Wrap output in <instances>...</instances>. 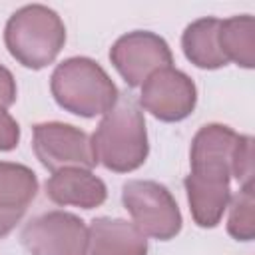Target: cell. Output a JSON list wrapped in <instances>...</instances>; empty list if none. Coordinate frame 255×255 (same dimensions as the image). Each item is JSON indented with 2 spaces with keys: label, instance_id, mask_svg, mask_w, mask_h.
<instances>
[{
  "label": "cell",
  "instance_id": "15",
  "mask_svg": "<svg viewBox=\"0 0 255 255\" xmlns=\"http://www.w3.org/2000/svg\"><path fill=\"white\" fill-rule=\"evenodd\" d=\"M219 48L229 62L251 70L255 66V20L249 14L231 16L219 24Z\"/></svg>",
  "mask_w": 255,
  "mask_h": 255
},
{
  "label": "cell",
  "instance_id": "18",
  "mask_svg": "<svg viewBox=\"0 0 255 255\" xmlns=\"http://www.w3.org/2000/svg\"><path fill=\"white\" fill-rule=\"evenodd\" d=\"M20 141V126L18 122L0 108V151H10Z\"/></svg>",
  "mask_w": 255,
  "mask_h": 255
},
{
  "label": "cell",
  "instance_id": "3",
  "mask_svg": "<svg viewBox=\"0 0 255 255\" xmlns=\"http://www.w3.org/2000/svg\"><path fill=\"white\" fill-rule=\"evenodd\" d=\"M4 44L18 64L30 70H42L52 64L64 48L66 26L52 8L30 4L8 18Z\"/></svg>",
  "mask_w": 255,
  "mask_h": 255
},
{
  "label": "cell",
  "instance_id": "2",
  "mask_svg": "<svg viewBox=\"0 0 255 255\" xmlns=\"http://www.w3.org/2000/svg\"><path fill=\"white\" fill-rule=\"evenodd\" d=\"M50 90L62 110L80 118L104 116L120 98L106 70L86 56H74L58 64L50 78Z\"/></svg>",
  "mask_w": 255,
  "mask_h": 255
},
{
  "label": "cell",
  "instance_id": "4",
  "mask_svg": "<svg viewBox=\"0 0 255 255\" xmlns=\"http://www.w3.org/2000/svg\"><path fill=\"white\" fill-rule=\"evenodd\" d=\"M122 201L131 223L145 237L169 241L181 231V211L165 185L151 179H129L122 187Z\"/></svg>",
  "mask_w": 255,
  "mask_h": 255
},
{
  "label": "cell",
  "instance_id": "10",
  "mask_svg": "<svg viewBox=\"0 0 255 255\" xmlns=\"http://www.w3.org/2000/svg\"><path fill=\"white\" fill-rule=\"evenodd\" d=\"M36 193L38 177L28 165L0 161V237L20 223Z\"/></svg>",
  "mask_w": 255,
  "mask_h": 255
},
{
  "label": "cell",
  "instance_id": "1",
  "mask_svg": "<svg viewBox=\"0 0 255 255\" xmlns=\"http://www.w3.org/2000/svg\"><path fill=\"white\" fill-rule=\"evenodd\" d=\"M96 161L116 173H129L147 159L145 120L131 98H118L92 135Z\"/></svg>",
  "mask_w": 255,
  "mask_h": 255
},
{
  "label": "cell",
  "instance_id": "19",
  "mask_svg": "<svg viewBox=\"0 0 255 255\" xmlns=\"http://www.w3.org/2000/svg\"><path fill=\"white\" fill-rule=\"evenodd\" d=\"M16 94L18 90H16V80L12 72L0 64V108L8 110L16 102Z\"/></svg>",
  "mask_w": 255,
  "mask_h": 255
},
{
  "label": "cell",
  "instance_id": "16",
  "mask_svg": "<svg viewBox=\"0 0 255 255\" xmlns=\"http://www.w3.org/2000/svg\"><path fill=\"white\" fill-rule=\"evenodd\" d=\"M227 233L237 241H251L255 237V195L253 185H243L237 195L229 199Z\"/></svg>",
  "mask_w": 255,
  "mask_h": 255
},
{
  "label": "cell",
  "instance_id": "14",
  "mask_svg": "<svg viewBox=\"0 0 255 255\" xmlns=\"http://www.w3.org/2000/svg\"><path fill=\"white\" fill-rule=\"evenodd\" d=\"M183 185L193 221L199 227H215L221 221L231 199L229 183L207 181L189 173L183 179Z\"/></svg>",
  "mask_w": 255,
  "mask_h": 255
},
{
  "label": "cell",
  "instance_id": "5",
  "mask_svg": "<svg viewBox=\"0 0 255 255\" xmlns=\"http://www.w3.org/2000/svg\"><path fill=\"white\" fill-rule=\"evenodd\" d=\"M20 241L30 255H88V225L78 215L56 209L30 219Z\"/></svg>",
  "mask_w": 255,
  "mask_h": 255
},
{
  "label": "cell",
  "instance_id": "8",
  "mask_svg": "<svg viewBox=\"0 0 255 255\" xmlns=\"http://www.w3.org/2000/svg\"><path fill=\"white\" fill-rule=\"evenodd\" d=\"M197 104V90L193 80L173 68H161L153 72L143 84L139 94V106L161 122L185 120Z\"/></svg>",
  "mask_w": 255,
  "mask_h": 255
},
{
  "label": "cell",
  "instance_id": "17",
  "mask_svg": "<svg viewBox=\"0 0 255 255\" xmlns=\"http://www.w3.org/2000/svg\"><path fill=\"white\" fill-rule=\"evenodd\" d=\"M233 177L243 185H253V137L239 135L233 157Z\"/></svg>",
  "mask_w": 255,
  "mask_h": 255
},
{
  "label": "cell",
  "instance_id": "12",
  "mask_svg": "<svg viewBox=\"0 0 255 255\" xmlns=\"http://www.w3.org/2000/svg\"><path fill=\"white\" fill-rule=\"evenodd\" d=\"M88 255H147V237L120 217H96L88 227Z\"/></svg>",
  "mask_w": 255,
  "mask_h": 255
},
{
  "label": "cell",
  "instance_id": "9",
  "mask_svg": "<svg viewBox=\"0 0 255 255\" xmlns=\"http://www.w3.org/2000/svg\"><path fill=\"white\" fill-rule=\"evenodd\" d=\"M235 129L223 124H207L191 139V175L207 181L229 183L233 177V157L239 143Z\"/></svg>",
  "mask_w": 255,
  "mask_h": 255
},
{
  "label": "cell",
  "instance_id": "11",
  "mask_svg": "<svg viewBox=\"0 0 255 255\" xmlns=\"http://www.w3.org/2000/svg\"><path fill=\"white\" fill-rule=\"evenodd\" d=\"M46 195L56 205H76L82 209L100 207L108 189L106 183L84 167H64L52 173L46 181Z\"/></svg>",
  "mask_w": 255,
  "mask_h": 255
},
{
  "label": "cell",
  "instance_id": "13",
  "mask_svg": "<svg viewBox=\"0 0 255 255\" xmlns=\"http://www.w3.org/2000/svg\"><path fill=\"white\" fill-rule=\"evenodd\" d=\"M219 18H199L191 22L183 36L181 48L185 58L201 70H217L227 66V60L219 48Z\"/></svg>",
  "mask_w": 255,
  "mask_h": 255
},
{
  "label": "cell",
  "instance_id": "7",
  "mask_svg": "<svg viewBox=\"0 0 255 255\" xmlns=\"http://www.w3.org/2000/svg\"><path fill=\"white\" fill-rule=\"evenodd\" d=\"M110 60L129 88L141 86L153 72L173 64L169 44L147 30H133L120 36L112 50Z\"/></svg>",
  "mask_w": 255,
  "mask_h": 255
},
{
  "label": "cell",
  "instance_id": "6",
  "mask_svg": "<svg viewBox=\"0 0 255 255\" xmlns=\"http://www.w3.org/2000/svg\"><path fill=\"white\" fill-rule=\"evenodd\" d=\"M32 147L40 163L52 173L64 167L92 169L98 165L92 137L76 126L62 122H44L34 126Z\"/></svg>",
  "mask_w": 255,
  "mask_h": 255
}]
</instances>
